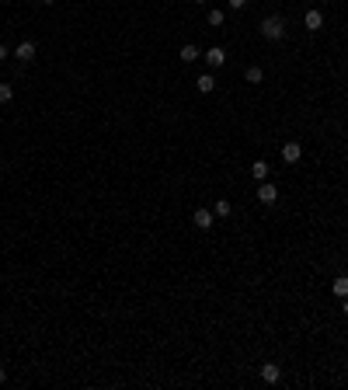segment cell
<instances>
[{
    "label": "cell",
    "mask_w": 348,
    "mask_h": 390,
    "mask_svg": "<svg viewBox=\"0 0 348 390\" xmlns=\"http://www.w3.org/2000/svg\"><path fill=\"white\" fill-rule=\"evenodd\" d=\"M299 157H303V147H299L296 140H289V143H282V160H285V164H296Z\"/></svg>",
    "instance_id": "7a4b0ae2"
},
{
    "label": "cell",
    "mask_w": 348,
    "mask_h": 390,
    "mask_svg": "<svg viewBox=\"0 0 348 390\" xmlns=\"http://www.w3.org/2000/svg\"><path fill=\"white\" fill-rule=\"evenodd\" d=\"M14 56H18L21 63H28V60H35V42H32V39H25V42H21V46L14 49Z\"/></svg>",
    "instance_id": "52a82bcc"
},
{
    "label": "cell",
    "mask_w": 348,
    "mask_h": 390,
    "mask_svg": "<svg viewBox=\"0 0 348 390\" xmlns=\"http://www.w3.org/2000/svg\"><path fill=\"white\" fill-rule=\"evenodd\" d=\"M192 220H195V227H199V230H209V227H212V220H216V213H212V209H195V216H192Z\"/></svg>",
    "instance_id": "8992f818"
},
{
    "label": "cell",
    "mask_w": 348,
    "mask_h": 390,
    "mask_svg": "<svg viewBox=\"0 0 348 390\" xmlns=\"http://www.w3.org/2000/svg\"><path fill=\"white\" fill-rule=\"evenodd\" d=\"M341 310H345V317H348V296H345V303H341Z\"/></svg>",
    "instance_id": "ffe728a7"
},
{
    "label": "cell",
    "mask_w": 348,
    "mask_h": 390,
    "mask_svg": "<svg viewBox=\"0 0 348 390\" xmlns=\"http://www.w3.org/2000/svg\"><path fill=\"white\" fill-rule=\"evenodd\" d=\"M303 25H306L310 32H320V28H324V14H320L317 7H310V11L303 14Z\"/></svg>",
    "instance_id": "3957f363"
},
{
    "label": "cell",
    "mask_w": 348,
    "mask_h": 390,
    "mask_svg": "<svg viewBox=\"0 0 348 390\" xmlns=\"http://www.w3.org/2000/svg\"><path fill=\"white\" fill-rule=\"evenodd\" d=\"M7 56H11V53H7V46H0V60H7Z\"/></svg>",
    "instance_id": "ac0fdd59"
},
{
    "label": "cell",
    "mask_w": 348,
    "mask_h": 390,
    "mask_svg": "<svg viewBox=\"0 0 348 390\" xmlns=\"http://www.w3.org/2000/svg\"><path fill=\"white\" fill-rule=\"evenodd\" d=\"M261 380H265V383H278V380H282V369H278L275 362H265V366H261Z\"/></svg>",
    "instance_id": "ba28073f"
},
{
    "label": "cell",
    "mask_w": 348,
    "mask_h": 390,
    "mask_svg": "<svg viewBox=\"0 0 348 390\" xmlns=\"http://www.w3.org/2000/svg\"><path fill=\"white\" fill-rule=\"evenodd\" d=\"M275 199H278V188H275V185H268V181H261V185H258V202L272 206Z\"/></svg>",
    "instance_id": "277c9868"
},
{
    "label": "cell",
    "mask_w": 348,
    "mask_h": 390,
    "mask_svg": "<svg viewBox=\"0 0 348 390\" xmlns=\"http://www.w3.org/2000/svg\"><path fill=\"white\" fill-rule=\"evenodd\" d=\"M268 171H272V167H268L265 160H254V164H251V174H254V181H265V178H268Z\"/></svg>",
    "instance_id": "30bf717a"
},
{
    "label": "cell",
    "mask_w": 348,
    "mask_h": 390,
    "mask_svg": "<svg viewBox=\"0 0 348 390\" xmlns=\"http://www.w3.org/2000/svg\"><path fill=\"white\" fill-rule=\"evenodd\" d=\"M206 63L212 67V70H216V67H223V63H226V49H223V46H212V49L206 53Z\"/></svg>",
    "instance_id": "5b68a950"
},
{
    "label": "cell",
    "mask_w": 348,
    "mask_h": 390,
    "mask_svg": "<svg viewBox=\"0 0 348 390\" xmlns=\"http://www.w3.org/2000/svg\"><path fill=\"white\" fill-rule=\"evenodd\" d=\"M4 380H7V369H4V366H0V383H4Z\"/></svg>",
    "instance_id": "d6986e66"
},
{
    "label": "cell",
    "mask_w": 348,
    "mask_h": 390,
    "mask_svg": "<svg viewBox=\"0 0 348 390\" xmlns=\"http://www.w3.org/2000/svg\"><path fill=\"white\" fill-rule=\"evenodd\" d=\"M261 35H265L268 42H278V39H285V21H282L278 14H268V18L261 21Z\"/></svg>",
    "instance_id": "6da1fadb"
},
{
    "label": "cell",
    "mask_w": 348,
    "mask_h": 390,
    "mask_svg": "<svg viewBox=\"0 0 348 390\" xmlns=\"http://www.w3.org/2000/svg\"><path fill=\"white\" fill-rule=\"evenodd\" d=\"M42 4H53V0H42Z\"/></svg>",
    "instance_id": "7402d4cb"
},
{
    "label": "cell",
    "mask_w": 348,
    "mask_h": 390,
    "mask_svg": "<svg viewBox=\"0 0 348 390\" xmlns=\"http://www.w3.org/2000/svg\"><path fill=\"white\" fill-rule=\"evenodd\" d=\"M331 289H334V296H341V300H345V296H348V275H338V279L331 282Z\"/></svg>",
    "instance_id": "7c38bea8"
},
{
    "label": "cell",
    "mask_w": 348,
    "mask_h": 390,
    "mask_svg": "<svg viewBox=\"0 0 348 390\" xmlns=\"http://www.w3.org/2000/svg\"><path fill=\"white\" fill-rule=\"evenodd\" d=\"M212 213H216V216H230V202H226V199H219V202H216V209H212Z\"/></svg>",
    "instance_id": "9a60e30c"
},
{
    "label": "cell",
    "mask_w": 348,
    "mask_h": 390,
    "mask_svg": "<svg viewBox=\"0 0 348 390\" xmlns=\"http://www.w3.org/2000/svg\"><path fill=\"white\" fill-rule=\"evenodd\" d=\"M199 56H202V53H199V46H192V42H188V46H181V63H195Z\"/></svg>",
    "instance_id": "9c48e42d"
},
{
    "label": "cell",
    "mask_w": 348,
    "mask_h": 390,
    "mask_svg": "<svg viewBox=\"0 0 348 390\" xmlns=\"http://www.w3.org/2000/svg\"><path fill=\"white\" fill-rule=\"evenodd\" d=\"M230 7H233V11H240V7H247V0H230Z\"/></svg>",
    "instance_id": "e0dca14e"
},
{
    "label": "cell",
    "mask_w": 348,
    "mask_h": 390,
    "mask_svg": "<svg viewBox=\"0 0 348 390\" xmlns=\"http://www.w3.org/2000/svg\"><path fill=\"white\" fill-rule=\"evenodd\" d=\"M195 4H206V0H195Z\"/></svg>",
    "instance_id": "44dd1931"
},
{
    "label": "cell",
    "mask_w": 348,
    "mask_h": 390,
    "mask_svg": "<svg viewBox=\"0 0 348 390\" xmlns=\"http://www.w3.org/2000/svg\"><path fill=\"white\" fill-rule=\"evenodd\" d=\"M209 25L219 28V25H223V11H209Z\"/></svg>",
    "instance_id": "2e32d148"
},
{
    "label": "cell",
    "mask_w": 348,
    "mask_h": 390,
    "mask_svg": "<svg viewBox=\"0 0 348 390\" xmlns=\"http://www.w3.org/2000/svg\"><path fill=\"white\" fill-rule=\"evenodd\" d=\"M195 87H199L202 94H209V91H216V77H212V74H202V77L195 80Z\"/></svg>",
    "instance_id": "8fae6325"
},
{
    "label": "cell",
    "mask_w": 348,
    "mask_h": 390,
    "mask_svg": "<svg viewBox=\"0 0 348 390\" xmlns=\"http://www.w3.org/2000/svg\"><path fill=\"white\" fill-rule=\"evenodd\" d=\"M244 77L251 80V84H261V80H265V74H261V67H247V70H244Z\"/></svg>",
    "instance_id": "4fadbf2b"
},
{
    "label": "cell",
    "mask_w": 348,
    "mask_h": 390,
    "mask_svg": "<svg viewBox=\"0 0 348 390\" xmlns=\"http://www.w3.org/2000/svg\"><path fill=\"white\" fill-rule=\"evenodd\" d=\"M11 98H14V87H11V84H0V105H7Z\"/></svg>",
    "instance_id": "5bb4252c"
}]
</instances>
